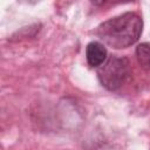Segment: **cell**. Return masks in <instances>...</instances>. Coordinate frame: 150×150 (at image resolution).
Returning <instances> with one entry per match:
<instances>
[{"mask_svg":"<svg viewBox=\"0 0 150 150\" xmlns=\"http://www.w3.org/2000/svg\"><path fill=\"white\" fill-rule=\"evenodd\" d=\"M142 29V18L135 12H125L100 23L96 28V35L111 48L123 49L138 41Z\"/></svg>","mask_w":150,"mask_h":150,"instance_id":"obj_1","label":"cell"},{"mask_svg":"<svg viewBox=\"0 0 150 150\" xmlns=\"http://www.w3.org/2000/svg\"><path fill=\"white\" fill-rule=\"evenodd\" d=\"M107 48L104 47L103 43L98 41H91L87 45L86 48V57L87 62L90 67H100L101 64L104 63L107 60Z\"/></svg>","mask_w":150,"mask_h":150,"instance_id":"obj_3","label":"cell"},{"mask_svg":"<svg viewBox=\"0 0 150 150\" xmlns=\"http://www.w3.org/2000/svg\"><path fill=\"white\" fill-rule=\"evenodd\" d=\"M130 73L131 67L128 57L111 55L98 67L97 77L105 89L115 91L128 81Z\"/></svg>","mask_w":150,"mask_h":150,"instance_id":"obj_2","label":"cell"},{"mask_svg":"<svg viewBox=\"0 0 150 150\" xmlns=\"http://www.w3.org/2000/svg\"><path fill=\"white\" fill-rule=\"evenodd\" d=\"M136 57L143 68L150 69V42H142L136 47Z\"/></svg>","mask_w":150,"mask_h":150,"instance_id":"obj_4","label":"cell"}]
</instances>
